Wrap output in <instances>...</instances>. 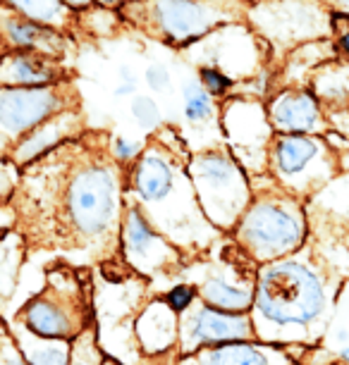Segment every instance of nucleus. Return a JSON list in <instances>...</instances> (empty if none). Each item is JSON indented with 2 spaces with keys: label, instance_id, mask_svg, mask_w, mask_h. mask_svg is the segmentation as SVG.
Here are the masks:
<instances>
[{
  "label": "nucleus",
  "instance_id": "cd10ccee",
  "mask_svg": "<svg viewBox=\"0 0 349 365\" xmlns=\"http://www.w3.org/2000/svg\"><path fill=\"white\" fill-rule=\"evenodd\" d=\"M101 365H118V363L111 361V358H103V363H101Z\"/></svg>",
  "mask_w": 349,
  "mask_h": 365
},
{
  "label": "nucleus",
  "instance_id": "f3484780",
  "mask_svg": "<svg viewBox=\"0 0 349 365\" xmlns=\"http://www.w3.org/2000/svg\"><path fill=\"white\" fill-rule=\"evenodd\" d=\"M184 93V115H187L189 122H206L213 115V103H211V96L203 91L201 84H184L182 88Z\"/></svg>",
  "mask_w": 349,
  "mask_h": 365
},
{
  "label": "nucleus",
  "instance_id": "7ed1b4c3",
  "mask_svg": "<svg viewBox=\"0 0 349 365\" xmlns=\"http://www.w3.org/2000/svg\"><path fill=\"white\" fill-rule=\"evenodd\" d=\"M63 113V96L56 86L0 88V127L12 134H26L41 122Z\"/></svg>",
  "mask_w": 349,
  "mask_h": 365
},
{
  "label": "nucleus",
  "instance_id": "393cba45",
  "mask_svg": "<svg viewBox=\"0 0 349 365\" xmlns=\"http://www.w3.org/2000/svg\"><path fill=\"white\" fill-rule=\"evenodd\" d=\"M134 88H136V84H122V86L115 88V93H118V96H129V93H134Z\"/></svg>",
  "mask_w": 349,
  "mask_h": 365
},
{
  "label": "nucleus",
  "instance_id": "4468645a",
  "mask_svg": "<svg viewBox=\"0 0 349 365\" xmlns=\"http://www.w3.org/2000/svg\"><path fill=\"white\" fill-rule=\"evenodd\" d=\"M8 36L19 51H31V48H39L41 43H48L56 36V29L48 24L31 22V19H10Z\"/></svg>",
  "mask_w": 349,
  "mask_h": 365
},
{
  "label": "nucleus",
  "instance_id": "bb28decb",
  "mask_svg": "<svg viewBox=\"0 0 349 365\" xmlns=\"http://www.w3.org/2000/svg\"><path fill=\"white\" fill-rule=\"evenodd\" d=\"M342 46H345V51L349 53V34H347V36H342Z\"/></svg>",
  "mask_w": 349,
  "mask_h": 365
},
{
  "label": "nucleus",
  "instance_id": "c756f323",
  "mask_svg": "<svg viewBox=\"0 0 349 365\" xmlns=\"http://www.w3.org/2000/svg\"><path fill=\"white\" fill-rule=\"evenodd\" d=\"M342 358H347V361H349V349H345V351H342Z\"/></svg>",
  "mask_w": 349,
  "mask_h": 365
},
{
  "label": "nucleus",
  "instance_id": "dca6fc26",
  "mask_svg": "<svg viewBox=\"0 0 349 365\" xmlns=\"http://www.w3.org/2000/svg\"><path fill=\"white\" fill-rule=\"evenodd\" d=\"M158 241L156 232L151 230V225L143 220L139 210H132L125 220V244L129 253L134 256H146L148 249Z\"/></svg>",
  "mask_w": 349,
  "mask_h": 365
},
{
  "label": "nucleus",
  "instance_id": "a211bd4d",
  "mask_svg": "<svg viewBox=\"0 0 349 365\" xmlns=\"http://www.w3.org/2000/svg\"><path fill=\"white\" fill-rule=\"evenodd\" d=\"M26 365H70V346L58 341L44 344V346H34L24 351Z\"/></svg>",
  "mask_w": 349,
  "mask_h": 365
},
{
  "label": "nucleus",
  "instance_id": "412c9836",
  "mask_svg": "<svg viewBox=\"0 0 349 365\" xmlns=\"http://www.w3.org/2000/svg\"><path fill=\"white\" fill-rule=\"evenodd\" d=\"M198 77H201V84H203V91H206L208 96L211 93H223L225 88L230 86V79L223 77L221 72L213 70V67H201V72H198Z\"/></svg>",
  "mask_w": 349,
  "mask_h": 365
},
{
  "label": "nucleus",
  "instance_id": "9b49d317",
  "mask_svg": "<svg viewBox=\"0 0 349 365\" xmlns=\"http://www.w3.org/2000/svg\"><path fill=\"white\" fill-rule=\"evenodd\" d=\"M316 103L304 93H287L273 106V122L287 132H309L316 125Z\"/></svg>",
  "mask_w": 349,
  "mask_h": 365
},
{
  "label": "nucleus",
  "instance_id": "6e6552de",
  "mask_svg": "<svg viewBox=\"0 0 349 365\" xmlns=\"http://www.w3.org/2000/svg\"><path fill=\"white\" fill-rule=\"evenodd\" d=\"M24 327L29 329L34 336L48 341L70 339L74 334V322L65 308H60L56 301L46 299V296H36L24 306Z\"/></svg>",
  "mask_w": 349,
  "mask_h": 365
},
{
  "label": "nucleus",
  "instance_id": "4be33fe9",
  "mask_svg": "<svg viewBox=\"0 0 349 365\" xmlns=\"http://www.w3.org/2000/svg\"><path fill=\"white\" fill-rule=\"evenodd\" d=\"M166 301H168V308L173 313H182V311H187L189 303L194 301V289L187 287V284L175 287L173 292L166 296Z\"/></svg>",
  "mask_w": 349,
  "mask_h": 365
},
{
  "label": "nucleus",
  "instance_id": "f8f14e48",
  "mask_svg": "<svg viewBox=\"0 0 349 365\" xmlns=\"http://www.w3.org/2000/svg\"><path fill=\"white\" fill-rule=\"evenodd\" d=\"M318 153V143L306 136H285L275 146V163L285 175H297Z\"/></svg>",
  "mask_w": 349,
  "mask_h": 365
},
{
  "label": "nucleus",
  "instance_id": "f257e3e1",
  "mask_svg": "<svg viewBox=\"0 0 349 365\" xmlns=\"http://www.w3.org/2000/svg\"><path fill=\"white\" fill-rule=\"evenodd\" d=\"M53 210L60 237L81 241L106 237L118 217V179L113 168L98 160L79 163L60 179Z\"/></svg>",
  "mask_w": 349,
  "mask_h": 365
},
{
  "label": "nucleus",
  "instance_id": "423d86ee",
  "mask_svg": "<svg viewBox=\"0 0 349 365\" xmlns=\"http://www.w3.org/2000/svg\"><path fill=\"white\" fill-rule=\"evenodd\" d=\"M251 332L249 318L242 313H223L211 306L198 308L189 320V349L208 341H232Z\"/></svg>",
  "mask_w": 349,
  "mask_h": 365
},
{
  "label": "nucleus",
  "instance_id": "2eb2a0df",
  "mask_svg": "<svg viewBox=\"0 0 349 365\" xmlns=\"http://www.w3.org/2000/svg\"><path fill=\"white\" fill-rule=\"evenodd\" d=\"M201 365H268L261 351L246 344H225L213 349L203 358Z\"/></svg>",
  "mask_w": 349,
  "mask_h": 365
},
{
  "label": "nucleus",
  "instance_id": "39448f33",
  "mask_svg": "<svg viewBox=\"0 0 349 365\" xmlns=\"http://www.w3.org/2000/svg\"><path fill=\"white\" fill-rule=\"evenodd\" d=\"M60 70L31 51H12L0 60V88H41L56 86Z\"/></svg>",
  "mask_w": 349,
  "mask_h": 365
},
{
  "label": "nucleus",
  "instance_id": "9d476101",
  "mask_svg": "<svg viewBox=\"0 0 349 365\" xmlns=\"http://www.w3.org/2000/svg\"><path fill=\"white\" fill-rule=\"evenodd\" d=\"M132 182L143 201H161L173 191V170L158 155H143L134 168Z\"/></svg>",
  "mask_w": 349,
  "mask_h": 365
},
{
  "label": "nucleus",
  "instance_id": "0eeeda50",
  "mask_svg": "<svg viewBox=\"0 0 349 365\" xmlns=\"http://www.w3.org/2000/svg\"><path fill=\"white\" fill-rule=\"evenodd\" d=\"M74 127H77V117L70 113H60L56 117H51V120L41 122L39 127H34L31 132H26L22 136V141L17 143L12 158H15L19 165L39 160V158L48 155L63 141L70 139Z\"/></svg>",
  "mask_w": 349,
  "mask_h": 365
},
{
  "label": "nucleus",
  "instance_id": "f03ea898",
  "mask_svg": "<svg viewBox=\"0 0 349 365\" xmlns=\"http://www.w3.org/2000/svg\"><path fill=\"white\" fill-rule=\"evenodd\" d=\"M256 306L278 325H309L323 311L320 282L297 263H278L261 274Z\"/></svg>",
  "mask_w": 349,
  "mask_h": 365
},
{
  "label": "nucleus",
  "instance_id": "c85d7f7f",
  "mask_svg": "<svg viewBox=\"0 0 349 365\" xmlns=\"http://www.w3.org/2000/svg\"><path fill=\"white\" fill-rule=\"evenodd\" d=\"M74 365H91V363H88L86 358H81V361H77V363H74Z\"/></svg>",
  "mask_w": 349,
  "mask_h": 365
},
{
  "label": "nucleus",
  "instance_id": "ddd939ff",
  "mask_svg": "<svg viewBox=\"0 0 349 365\" xmlns=\"http://www.w3.org/2000/svg\"><path fill=\"white\" fill-rule=\"evenodd\" d=\"M201 296L203 301L208 303L216 311H242V308L249 306V294L239 287L228 284L225 279H208L206 284L201 287Z\"/></svg>",
  "mask_w": 349,
  "mask_h": 365
},
{
  "label": "nucleus",
  "instance_id": "1a4fd4ad",
  "mask_svg": "<svg viewBox=\"0 0 349 365\" xmlns=\"http://www.w3.org/2000/svg\"><path fill=\"white\" fill-rule=\"evenodd\" d=\"M156 17L170 38L187 43L198 34H203V29L208 26L211 10L206 5L194 3H161L156 5Z\"/></svg>",
  "mask_w": 349,
  "mask_h": 365
},
{
  "label": "nucleus",
  "instance_id": "b1692460",
  "mask_svg": "<svg viewBox=\"0 0 349 365\" xmlns=\"http://www.w3.org/2000/svg\"><path fill=\"white\" fill-rule=\"evenodd\" d=\"M113 150H115V158H118V160H132V158L139 153V146H136V143H129L127 139H122V136H118L113 143Z\"/></svg>",
  "mask_w": 349,
  "mask_h": 365
},
{
  "label": "nucleus",
  "instance_id": "6ab92c4d",
  "mask_svg": "<svg viewBox=\"0 0 349 365\" xmlns=\"http://www.w3.org/2000/svg\"><path fill=\"white\" fill-rule=\"evenodd\" d=\"M15 8L22 12L26 19L39 24L51 22L53 17H58L63 12V3H12Z\"/></svg>",
  "mask_w": 349,
  "mask_h": 365
},
{
  "label": "nucleus",
  "instance_id": "5701e85b",
  "mask_svg": "<svg viewBox=\"0 0 349 365\" xmlns=\"http://www.w3.org/2000/svg\"><path fill=\"white\" fill-rule=\"evenodd\" d=\"M146 84L153 88V91H166L170 86V72L163 65H151L146 70Z\"/></svg>",
  "mask_w": 349,
  "mask_h": 365
},
{
  "label": "nucleus",
  "instance_id": "aec40b11",
  "mask_svg": "<svg viewBox=\"0 0 349 365\" xmlns=\"http://www.w3.org/2000/svg\"><path fill=\"white\" fill-rule=\"evenodd\" d=\"M132 115L136 117V122H139L143 129H156L161 125V110L151 98H146V96H136L134 98Z\"/></svg>",
  "mask_w": 349,
  "mask_h": 365
},
{
  "label": "nucleus",
  "instance_id": "20e7f679",
  "mask_svg": "<svg viewBox=\"0 0 349 365\" xmlns=\"http://www.w3.org/2000/svg\"><path fill=\"white\" fill-rule=\"evenodd\" d=\"M242 237L263 256H278V253L290 251L299 244L302 225L297 222L292 212L263 203L244 220Z\"/></svg>",
  "mask_w": 349,
  "mask_h": 365
},
{
  "label": "nucleus",
  "instance_id": "a878e982",
  "mask_svg": "<svg viewBox=\"0 0 349 365\" xmlns=\"http://www.w3.org/2000/svg\"><path fill=\"white\" fill-rule=\"evenodd\" d=\"M5 365H26L22 358H10V361H5Z\"/></svg>",
  "mask_w": 349,
  "mask_h": 365
}]
</instances>
